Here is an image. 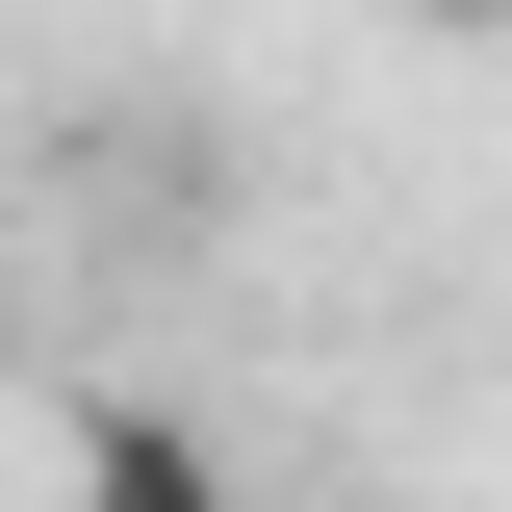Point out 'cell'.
<instances>
[{
  "label": "cell",
  "mask_w": 512,
  "mask_h": 512,
  "mask_svg": "<svg viewBox=\"0 0 512 512\" xmlns=\"http://www.w3.org/2000/svg\"><path fill=\"white\" fill-rule=\"evenodd\" d=\"M52 512H231V461H205L180 410H128V384H103V410L52 436Z\"/></svg>",
  "instance_id": "6da1fadb"
},
{
  "label": "cell",
  "mask_w": 512,
  "mask_h": 512,
  "mask_svg": "<svg viewBox=\"0 0 512 512\" xmlns=\"http://www.w3.org/2000/svg\"><path fill=\"white\" fill-rule=\"evenodd\" d=\"M410 26H512V0H410Z\"/></svg>",
  "instance_id": "7a4b0ae2"
}]
</instances>
